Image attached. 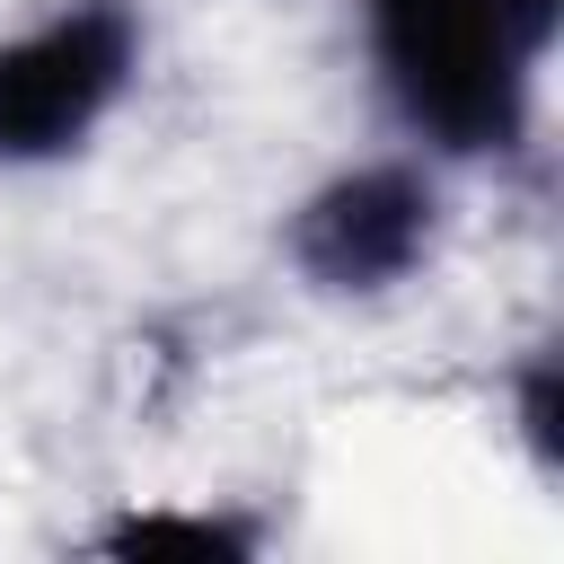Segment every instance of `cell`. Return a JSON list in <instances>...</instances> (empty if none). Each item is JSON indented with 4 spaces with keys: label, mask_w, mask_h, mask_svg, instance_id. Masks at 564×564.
Wrapping results in <instances>:
<instances>
[{
    "label": "cell",
    "mask_w": 564,
    "mask_h": 564,
    "mask_svg": "<svg viewBox=\"0 0 564 564\" xmlns=\"http://www.w3.org/2000/svg\"><path fill=\"white\" fill-rule=\"evenodd\" d=\"M546 26L555 0H370L397 106L449 150H494L520 132V70Z\"/></svg>",
    "instance_id": "cell-1"
},
{
    "label": "cell",
    "mask_w": 564,
    "mask_h": 564,
    "mask_svg": "<svg viewBox=\"0 0 564 564\" xmlns=\"http://www.w3.org/2000/svg\"><path fill=\"white\" fill-rule=\"evenodd\" d=\"M132 70V18L88 0L18 44H0V159L70 150Z\"/></svg>",
    "instance_id": "cell-2"
},
{
    "label": "cell",
    "mask_w": 564,
    "mask_h": 564,
    "mask_svg": "<svg viewBox=\"0 0 564 564\" xmlns=\"http://www.w3.org/2000/svg\"><path fill=\"white\" fill-rule=\"evenodd\" d=\"M423 229H432V194L405 167H361V176H344L308 203L300 264L335 291H370V282H397L423 256Z\"/></svg>",
    "instance_id": "cell-3"
}]
</instances>
